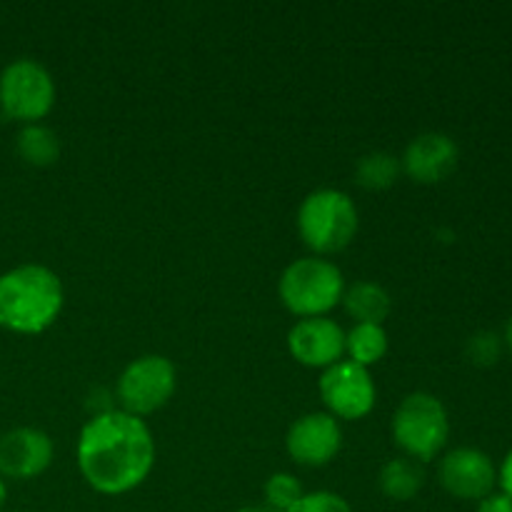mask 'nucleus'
<instances>
[{"label": "nucleus", "instance_id": "obj_20", "mask_svg": "<svg viewBox=\"0 0 512 512\" xmlns=\"http://www.w3.org/2000/svg\"><path fill=\"white\" fill-rule=\"evenodd\" d=\"M500 353H503V338L493 330H478L475 335H470L468 345H465V355L478 368H490L498 363Z\"/></svg>", "mask_w": 512, "mask_h": 512}, {"label": "nucleus", "instance_id": "obj_4", "mask_svg": "<svg viewBox=\"0 0 512 512\" xmlns=\"http://www.w3.org/2000/svg\"><path fill=\"white\" fill-rule=\"evenodd\" d=\"M278 293L285 308L300 320L325 318V313L343 303V270L320 255L293 260L280 275Z\"/></svg>", "mask_w": 512, "mask_h": 512}, {"label": "nucleus", "instance_id": "obj_1", "mask_svg": "<svg viewBox=\"0 0 512 512\" xmlns=\"http://www.w3.org/2000/svg\"><path fill=\"white\" fill-rule=\"evenodd\" d=\"M75 458L95 493L125 495L143 485L153 470L155 440L143 418L108 410L83 425Z\"/></svg>", "mask_w": 512, "mask_h": 512}, {"label": "nucleus", "instance_id": "obj_6", "mask_svg": "<svg viewBox=\"0 0 512 512\" xmlns=\"http://www.w3.org/2000/svg\"><path fill=\"white\" fill-rule=\"evenodd\" d=\"M55 105V80L43 63L15 58L0 70V113L15 123H40Z\"/></svg>", "mask_w": 512, "mask_h": 512}, {"label": "nucleus", "instance_id": "obj_11", "mask_svg": "<svg viewBox=\"0 0 512 512\" xmlns=\"http://www.w3.org/2000/svg\"><path fill=\"white\" fill-rule=\"evenodd\" d=\"M53 440L38 428H13L0 435V478L33 480L53 463Z\"/></svg>", "mask_w": 512, "mask_h": 512}, {"label": "nucleus", "instance_id": "obj_19", "mask_svg": "<svg viewBox=\"0 0 512 512\" xmlns=\"http://www.w3.org/2000/svg\"><path fill=\"white\" fill-rule=\"evenodd\" d=\"M303 495V485L290 473H275L265 483V503L270 512H288Z\"/></svg>", "mask_w": 512, "mask_h": 512}, {"label": "nucleus", "instance_id": "obj_3", "mask_svg": "<svg viewBox=\"0 0 512 512\" xmlns=\"http://www.w3.org/2000/svg\"><path fill=\"white\" fill-rule=\"evenodd\" d=\"M358 223L355 200L343 190H313L298 208L300 238L320 258L348 248L358 233Z\"/></svg>", "mask_w": 512, "mask_h": 512}, {"label": "nucleus", "instance_id": "obj_21", "mask_svg": "<svg viewBox=\"0 0 512 512\" xmlns=\"http://www.w3.org/2000/svg\"><path fill=\"white\" fill-rule=\"evenodd\" d=\"M288 512H353V508L338 493L318 490V493H305Z\"/></svg>", "mask_w": 512, "mask_h": 512}, {"label": "nucleus", "instance_id": "obj_10", "mask_svg": "<svg viewBox=\"0 0 512 512\" xmlns=\"http://www.w3.org/2000/svg\"><path fill=\"white\" fill-rule=\"evenodd\" d=\"M285 448L298 465L320 468L340 453L343 430L330 413H308L288 428Z\"/></svg>", "mask_w": 512, "mask_h": 512}, {"label": "nucleus", "instance_id": "obj_9", "mask_svg": "<svg viewBox=\"0 0 512 512\" xmlns=\"http://www.w3.org/2000/svg\"><path fill=\"white\" fill-rule=\"evenodd\" d=\"M438 478L453 498L483 500L493 493L498 483V470L483 450L455 448L440 460Z\"/></svg>", "mask_w": 512, "mask_h": 512}, {"label": "nucleus", "instance_id": "obj_13", "mask_svg": "<svg viewBox=\"0 0 512 512\" xmlns=\"http://www.w3.org/2000/svg\"><path fill=\"white\" fill-rule=\"evenodd\" d=\"M458 155V143L448 133L430 130V133H420L418 138L410 140L400 158V168L415 183L433 185L453 173L458 165Z\"/></svg>", "mask_w": 512, "mask_h": 512}, {"label": "nucleus", "instance_id": "obj_25", "mask_svg": "<svg viewBox=\"0 0 512 512\" xmlns=\"http://www.w3.org/2000/svg\"><path fill=\"white\" fill-rule=\"evenodd\" d=\"M505 345H508L512 353V318L508 320V328H505Z\"/></svg>", "mask_w": 512, "mask_h": 512}, {"label": "nucleus", "instance_id": "obj_2", "mask_svg": "<svg viewBox=\"0 0 512 512\" xmlns=\"http://www.w3.org/2000/svg\"><path fill=\"white\" fill-rule=\"evenodd\" d=\"M65 290L58 275L40 263H25L0 275V328L38 335L58 320Z\"/></svg>", "mask_w": 512, "mask_h": 512}, {"label": "nucleus", "instance_id": "obj_14", "mask_svg": "<svg viewBox=\"0 0 512 512\" xmlns=\"http://www.w3.org/2000/svg\"><path fill=\"white\" fill-rule=\"evenodd\" d=\"M378 485L385 498L395 500V503H408V500H413L423 490L425 470L418 460L408 458V455L390 458L380 468Z\"/></svg>", "mask_w": 512, "mask_h": 512}, {"label": "nucleus", "instance_id": "obj_5", "mask_svg": "<svg viewBox=\"0 0 512 512\" xmlns=\"http://www.w3.org/2000/svg\"><path fill=\"white\" fill-rule=\"evenodd\" d=\"M450 438L448 410L435 395L410 393L393 415V440L408 458L433 460Z\"/></svg>", "mask_w": 512, "mask_h": 512}, {"label": "nucleus", "instance_id": "obj_16", "mask_svg": "<svg viewBox=\"0 0 512 512\" xmlns=\"http://www.w3.org/2000/svg\"><path fill=\"white\" fill-rule=\"evenodd\" d=\"M15 150H18L20 160H25L28 165L48 168V165H53L60 158V140L55 130H50L48 125H23L18 138H15Z\"/></svg>", "mask_w": 512, "mask_h": 512}, {"label": "nucleus", "instance_id": "obj_24", "mask_svg": "<svg viewBox=\"0 0 512 512\" xmlns=\"http://www.w3.org/2000/svg\"><path fill=\"white\" fill-rule=\"evenodd\" d=\"M5 500H8V488H5V480L0 478V512L5 508Z\"/></svg>", "mask_w": 512, "mask_h": 512}, {"label": "nucleus", "instance_id": "obj_15", "mask_svg": "<svg viewBox=\"0 0 512 512\" xmlns=\"http://www.w3.org/2000/svg\"><path fill=\"white\" fill-rule=\"evenodd\" d=\"M343 305L358 323L383 325V320L393 310V298L380 283L363 280V283H355L353 288H345Z\"/></svg>", "mask_w": 512, "mask_h": 512}, {"label": "nucleus", "instance_id": "obj_23", "mask_svg": "<svg viewBox=\"0 0 512 512\" xmlns=\"http://www.w3.org/2000/svg\"><path fill=\"white\" fill-rule=\"evenodd\" d=\"M498 480H500V488H503V493L512 500V450L505 455L503 468H500V473H498Z\"/></svg>", "mask_w": 512, "mask_h": 512}, {"label": "nucleus", "instance_id": "obj_17", "mask_svg": "<svg viewBox=\"0 0 512 512\" xmlns=\"http://www.w3.org/2000/svg\"><path fill=\"white\" fill-rule=\"evenodd\" d=\"M345 353H348L350 363L370 368L388 353V333L383 330V325L355 323V328L345 333Z\"/></svg>", "mask_w": 512, "mask_h": 512}, {"label": "nucleus", "instance_id": "obj_18", "mask_svg": "<svg viewBox=\"0 0 512 512\" xmlns=\"http://www.w3.org/2000/svg\"><path fill=\"white\" fill-rule=\"evenodd\" d=\"M400 158L385 150H373V153L363 155L355 165V180L360 188L365 190H385L398 180L400 175Z\"/></svg>", "mask_w": 512, "mask_h": 512}, {"label": "nucleus", "instance_id": "obj_8", "mask_svg": "<svg viewBox=\"0 0 512 512\" xmlns=\"http://www.w3.org/2000/svg\"><path fill=\"white\" fill-rule=\"evenodd\" d=\"M320 398L333 418L360 420L375 408V383L368 368L340 360L320 375Z\"/></svg>", "mask_w": 512, "mask_h": 512}, {"label": "nucleus", "instance_id": "obj_26", "mask_svg": "<svg viewBox=\"0 0 512 512\" xmlns=\"http://www.w3.org/2000/svg\"><path fill=\"white\" fill-rule=\"evenodd\" d=\"M235 512H270L268 508H240V510H235Z\"/></svg>", "mask_w": 512, "mask_h": 512}, {"label": "nucleus", "instance_id": "obj_12", "mask_svg": "<svg viewBox=\"0 0 512 512\" xmlns=\"http://www.w3.org/2000/svg\"><path fill=\"white\" fill-rule=\"evenodd\" d=\"M288 350L305 368L328 370L343 360L345 333L330 318H303L290 328Z\"/></svg>", "mask_w": 512, "mask_h": 512}, {"label": "nucleus", "instance_id": "obj_22", "mask_svg": "<svg viewBox=\"0 0 512 512\" xmlns=\"http://www.w3.org/2000/svg\"><path fill=\"white\" fill-rule=\"evenodd\" d=\"M475 512H512V500L505 493H490L478 503Z\"/></svg>", "mask_w": 512, "mask_h": 512}, {"label": "nucleus", "instance_id": "obj_7", "mask_svg": "<svg viewBox=\"0 0 512 512\" xmlns=\"http://www.w3.org/2000/svg\"><path fill=\"white\" fill-rule=\"evenodd\" d=\"M178 388V370L165 355H143L133 360L118 378L120 410L143 418L155 413L173 398Z\"/></svg>", "mask_w": 512, "mask_h": 512}]
</instances>
